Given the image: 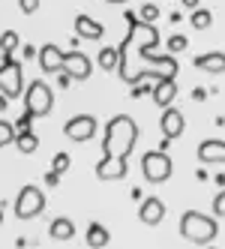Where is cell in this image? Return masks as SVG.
<instances>
[{
    "instance_id": "9a60e30c",
    "label": "cell",
    "mask_w": 225,
    "mask_h": 249,
    "mask_svg": "<svg viewBox=\"0 0 225 249\" xmlns=\"http://www.w3.org/2000/svg\"><path fill=\"white\" fill-rule=\"evenodd\" d=\"M198 159H201V162H213V165H219L222 159H225V141H222V138L201 141V144H198Z\"/></svg>"
},
{
    "instance_id": "f1b7e54d",
    "label": "cell",
    "mask_w": 225,
    "mask_h": 249,
    "mask_svg": "<svg viewBox=\"0 0 225 249\" xmlns=\"http://www.w3.org/2000/svg\"><path fill=\"white\" fill-rule=\"evenodd\" d=\"M213 213H216V219H222V213H225V192H216V198H213Z\"/></svg>"
},
{
    "instance_id": "5b68a950",
    "label": "cell",
    "mask_w": 225,
    "mask_h": 249,
    "mask_svg": "<svg viewBox=\"0 0 225 249\" xmlns=\"http://www.w3.org/2000/svg\"><path fill=\"white\" fill-rule=\"evenodd\" d=\"M45 210V192L39 186H21L18 195H15V216L18 219H33V216H39V213Z\"/></svg>"
},
{
    "instance_id": "ac0fdd59",
    "label": "cell",
    "mask_w": 225,
    "mask_h": 249,
    "mask_svg": "<svg viewBox=\"0 0 225 249\" xmlns=\"http://www.w3.org/2000/svg\"><path fill=\"white\" fill-rule=\"evenodd\" d=\"M51 237L54 240H72L75 237V222L69 216H57L54 222H51Z\"/></svg>"
},
{
    "instance_id": "44dd1931",
    "label": "cell",
    "mask_w": 225,
    "mask_h": 249,
    "mask_svg": "<svg viewBox=\"0 0 225 249\" xmlns=\"http://www.w3.org/2000/svg\"><path fill=\"white\" fill-rule=\"evenodd\" d=\"M159 15H162V9H159L156 3H141V6H138V15H135V18L144 21V24H153Z\"/></svg>"
},
{
    "instance_id": "7a4b0ae2",
    "label": "cell",
    "mask_w": 225,
    "mask_h": 249,
    "mask_svg": "<svg viewBox=\"0 0 225 249\" xmlns=\"http://www.w3.org/2000/svg\"><path fill=\"white\" fill-rule=\"evenodd\" d=\"M138 141V123L129 114H114L105 123V138H102V162L96 165L99 180H123L126 177V159Z\"/></svg>"
},
{
    "instance_id": "74e56055",
    "label": "cell",
    "mask_w": 225,
    "mask_h": 249,
    "mask_svg": "<svg viewBox=\"0 0 225 249\" xmlns=\"http://www.w3.org/2000/svg\"><path fill=\"white\" fill-rule=\"evenodd\" d=\"M207 249H216V246H207Z\"/></svg>"
},
{
    "instance_id": "2e32d148",
    "label": "cell",
    "mask_w": 225,
    "mask_h": 249,
    "mask_svg": "<svg viewBox=\"0 0 225 249\" xmlns=\"http://www.w3.org/2000/svg\"><path fill=\"white\" fill-rule=\"evenodd\" d=\"M195 66L204 69V72L222 75V72H225V57H222V51H207V54H198V57H195Z\"/></svg>"
},
{
    "instance_id": "cb8c5ba5",
    "label": "cell",
    "mask_w": 225,
    "mask_h": 249,
    "mask_svg": "<svg viewBox=\"0 0 225 249\" xmlns=\"http://www.w3.org/2000/svg\"><path fill=\"white\" fill-rule=\"evenodd\" d=\"M165 48H168V54H171V57H174V54H183V51L189 48V39L183 36V33H174V36H168Z\"/></svg>"
},
{
    "instance_id": "603a6c76",
    "label": "cell",
    "mask_w": 225,
    "mask_h": 249,
    "mask_svg": "<svg viewBox=\"0 0 225 249\" xmlns=\"http://www.w3.org/2000/svg\"><path fill=\"white\" fill-rule=\"evenodd\" d=\"M15 48H18V33L15 30L0 33V54H15Z\"/></svg>"
},
{
    "instance_id": "7402d4cb",
    "label": "cell",
    "mask_w": 225,
    "mask_h": 249,
    "mask_svg": "<svg viewBox=\"0 0 225 249\" xmlns=\"http://www.w3.org/2000/svg\"><path fill=\"white\" fill-rule=\"evenodd\" d=\"M12 144L18 147L21 153H33V150L39 147V138L33 135V132H24V135H15V141H12Z\"/></svg>"
},
{
    "instance_id": "e575fe53",
    "label": "cell",
    "mask_w": 225,
    "mask_h": 249,
    "mask_svg": "<svg viewBox=\"0 0 225 249\" xmlns=\"http://www.w3.org/2000/svg\"><path fill=\"white\" fill-rule=\"evenodd\" d=\"M6 105H9V99H6L3 93H0V111H6Z\"/></svg>"
},
{
    "instance_id": "3957f363",
    "label": "cell",
    "mask_w": 225,
    "mask_h": 249,
    "mask_svg": "<svg viewBox=\"0 0 225 249\" xmlns=\"http://www.w3.org/2000/svg\"><path fill=\"white\" fill-rule=\"evenodd\" d=\"M219 234V219L207 216L201 210H186L180 216V237L189 240V243H198V246H207L213 237Z\"/></svg>"
},
{
    "instance_id": "ba28073f",
    "label": "cell",
    "mask_w": 225,
    "mask_h": 249,
    "mask_svg": "<svg viewBox=\"0 0 225 249\" xmlns=\"http://www.w3.org/2000/svg\"><path fill=\"white\" fill-rule=\"evenodd\" d=\"M96 129H99V123H96L93 114H75V117H69L63 123V135L69 141H78V144L81 141H90L96 135Z\"/></svg>"
},
{
    "instance_id": "30bf717a",
    "label": "cell",
    "mask_w": 225,
    "mask_h": 249,
    "mask_svg": "<svg viewBox=\"0 0 225 249\" xmlns=\"http://www.w3.org/2000/svg\"><path fill=\"white\" fill-rule=\"evenodd\" d=\"M159 129H162V138L165 141H174L186 132V117L180 108H174V105H168V108H162V120H159Z\"/></svg>"
},
{
    "instance_id": "4316f807",
    "label": "cell",
    "mask_w": 225,
    "mask_h": 249,
    "mask_svg": "<svg viewBox=\"0 0 225 249\" xmlns=\"http://www.w3.org/2000/svg\"><path fill=\"white\" fill-rule=\"evenodd\" d=\"M30 123H33V117H30V114L24 111V114H21L18 120L12 123V132H15V135H24V132H33V129H30Z\"/></svg>"
},
{
    "instance_id": "1f68e13d",
    "label": "cell",
    "mask_w": 225,
    "mask_h": 249,
    "mask_svg": "<svg viewBox=\"0 0 225 249\" xmlns=\"http://www.w3.org/2000/svg\"><path fill=\"white\" fill-rule=\"evenodd\" d=\"M57 84H60V87H63V90H66V87H69V84H72V78H69L66 72H60V78H57Z\"/></svg>"
},
{
    "instance_id": "d6986e66",
    "label": "cell",
    "mask_w": 225,
    "mask_h": 249,
    "mask_svg": "<svg viewBox=\"0 0 225 249\" xmlns=\"http://www.w3.org/2000/svg\"><path fill=\"white\" fill-rule=\"evenodd\" d=\"M189 24H192L195 30H210L213 27V12L210 9H192V15H189Z\"/></svg>"
},
{
    "instance_id": "d4e9b609",
    "label": "cell",
    "mask_w": 225,
    "mask_h": 249,
    "mask_svg": "<svg viewBox=\"0 0 225 249\" xmlns=\"http://www.w3.org/2000/svg\"><path fill=\"white\" fill-rule=\"evenodd\" d=\"M15 141V132H12V123L0 117V147H9Z\"/></svg>"
},
{
    "instance_id": "f546056e",
    "label": "cell",
    "mask_w": 225,
    "mask_h": 249,
    "mask_svg": "<svg viewBox=\"0 0 225 249\" xmlns=\"http://www.w3.org/2000/svg\"><path fill=\"white\" fill-rule=\"evenodd\" d=\"M132 99H138V96H147L150 93V84H144V81H138V84H132Z\"/></svg>"
},
{
    "instance_id": "5bb4252c",
    "label": "cell",
    "mask_w": 225,
    "mask_h": 249,
    "mask_svg": "<svg viewBox=\"0 0 225 249\" xmlns=\"http://www.w3.org/2000/svg\"><path fill=\"white\" fill-rule=\"evenodd\" d=\"M75 33H78V39L99 42L102 36H105V27H102L99 21H93L90 15H78V18H75Z\"/></svg>"
},
{
    "instance_id": "e0dca14e",
    "label": "cell",
    "mask_w": 225,
    "mask_h": 249,
    "mask_svg": "<svg viewBox=\"0 0 225 249\" xmlns=\"http://www.w3.org/2000/svg\"><path fill=\"white\" fill-rule=\"evenodd\" d=\"M108 240H111V234H108V228L102 222H90L87 225V246L90 249H105Z\"/></svg>"
},
{
    "instance_id": "7c38bea8",
    "label": "cell",
    "mask_w": 225,
    "mask_h": 249,
    "mask_svg": "<svg viewBox=\"0 0 225 249\" xmlns=\"http://www.w3.org/2000/svg\"><path fill=\"white\" fill-rule=\"evenodd\" d=\"M36 57H39V66H42V72H60L63 69V48L54 45V42H45L39 51H36Z\"/></svg>"
},
{
    "instance_id": "277c9868",
    "label": "cell",
    "mask_w": 225,
    "mask_h": 249,
    "mask_svg": "<svg viewBox=\"0 0 225 249\" xmlns=\"http://www.w3.org/2000/svg\"><path fill=\"white\" fill-rule=\"evenodd\" d=\"M54 108V90L45 81H33L24 93V111L30 117H48Z\"/></svg>"
},
{
    "instance_id": "8992f818",
    "label": "cell",
    "mask_w": 225,
    "mask_h": 249,
    "mask_svg": "<svg viewBox=\"0 0 225 249\" xmlns=\"http://www.w3.org/2000/svg\"><path fill=\"white\" fill-rule=\"evenodd\" d=\"M171 171H174V162H171V156L165 150H150L141 156V174L150 183H165Z\"/></svg>"
},
{
    "instance_id": "9c48e42d",
    "label": "cell",
    "mask_w": 225,
    "mask_h": 249,
    "mask_svg": "<svg viewBox=\"0 0 225 249\" xmlns=\"http://www.w3.org/2000/svg\"><path fill=\"white\" fill-rule=\"evenodd\" d=\"M72 81H87L93 75V63L87 54H81V51H63V69Z\"/></svg>"
},
{
    "instance_id": "8d00e7d4",
    "label": "cell",
    "mask_w": 225,
    "mask_h": 249,
    "mask_svg": "<svg viewBox=\"0 0 225 249\" xmlns=\"http://www.w3.org/2000/svg\"><path fill=\"white\" fill-rule=\"evenodd\" d=\"M0 225H3V207H0Z\"/></svg>"
},
{
    "instance_id": "ffe728a7",
    "label": "cell",
    "mask_w": 225,
    "mask_h": 249,
    "mask_svg": "<svg viewBox=\"0 0 225 249\" xmlns=\"http://www.w3.org/2000/svg\"><path fill=\"white\" fill-rule=\"evenodd\" d=\"M96 60H99V66L105 69V72H114V69H117V48L114 45H105V48L99 51Z\"/></svg>"
},
{
    "instance_id": "d590c367",
    "label": "cell",
    "mask_w": 225,
    "mask_h": 249,
    "mask_svg": "<svg viewBox=\"0 0 225 249\" xmlns=\"http://www.w3.org/2000/svg\"><path fill=\"white\" fill-rule=\"evenodd\" d=\"M105 3H129V0H105Z\"/></svg>"
},
{
    "instance_id": "83f0119b",
    "label": "cell",
    "mask_w": 225,
    "mask_h": 249,
    "mask_svg": "<svg viewBox=\"0 0 225 249\" xmlns=\"http://www.w3.org/2000/svg\"><path fill=\"white\" fill-rule=\"evenodd\" d=\"M18 9L24 12V15H33L39 9V0H18Z\"/></svg>"
},
{
    "instance_id": "4fadbf2b",
    "label": "cell",
    "mask_w": 225,
    "mask_h": 249,
    "mask_svg": "<svg viewBox=\"0 0 225 249\" xmlns=\"http://www.w3.org/2000/svg\"><path fill=\"white\" fill-rule=\"evenodd\" d=\"M150 96H153V102H156L159 108H168V105L177 99V81H174V78H162V81H156V84L150 87Z\"/></svg>"
},
{
    "instance_id": "8fae6325",
    "label": "cell",
    "mask_w": 225,
    "mask_h": 249,
    "mask_svg": "<svg viewBox=\"0 0 225 249\" xmlns=\"http://www.w3.org/2000/svg\"><path fill=\"white\" fill-rule=\"evenodd\" d=\"M138 219H141L144 225H159L165 219V204H162V198H156V195L141 198V204H138Z\"/></svg>"
},
{
    "instance_id": "4dcf8cb0",
    "label": "cell",
    "mask_w": 225,
    "mask_h": 249,
    "mask_svg": "<svg viewBox=\"0 0 225 249\" xmlns=\"http://www.w3.org/2000/svg\"><path fill=\"white\" fill-rule=\"evenodd\" d=\"M45 183H48V186H57V183H60V174H57V171H48V174H45Z\"/></svg>"
},
{
    "instance_id": "836d02e7",
    "label": "cell",
    "mask_w": 225,
    "mask_h": 249,
    "mask_svg": "<svg viewBox=\"0 0 225 249\" xmlns=\"http://www.w3.org/2000/svg\"><path fill=\"white\" fill-rule=\"evenodd\" d=\"M24 57H36V48H33V45H24Z\"/></svg>"
},
{
    "instance_id": "484cf974",
    "label": "cell",
    "mask_w": 225,
    "mask_h": 249,
    "mask_svg": "<svg viewBox=\"0 0 225 249\" xmlns=\"http://www.w3.org/2000/svg\"><path fill=\"white\" fill-rule=\"evenodd\" d=\"M69 165H72V159H69V153H66V150H60V153L54 156V165H51V171L66 174V171H69Z\"/></svg>"
},
{
    "instance_id": "6da1fadb",
    "label": "cell",
    "mask_w": 225,
    "mask_h": 249,
    "mask_svg": "<svg viewBox=\"0 0 225 249\" xmlns=\"http://www.w3.org/2000/svg\"><path fill=\"white\" fill-rule=\"evenodd\" d=\"M126 36L117 45V75H123L126 69L141 60V63H153V69H159L165 78H177V60L171 54H156L159 45V30L153 24H144L135 18V12H126Z\"/></svg>"
},
{
    "instance_id": "52a82bcc",
    "label": "cell",
    "mask_w": 225,
    "mask_h": 249,
    "mask_svg": "<svg viewBox=\"0 0 225 249\" xmlns=\"http://www.w3.org/2000/svg\"><path fill=\"white\" fill-rule=\"evenodd\" d=\"M0 93L6 99H18L24 93V69L18 60L0 63Z\"/></svg>"
},
{
    "instance_id": "d6a6232c",
    "label": "cell",
    "mask_w": 225,
    "mask_h": 249,
    "mask_svg": "<svg viewBox=\"0 0 225 249\" xmlns=\"http://www.w3.org/2000/svg\"><path fill=\"white\" fill-rule=\"evenodd\" d=\"M180 3H183L189 12H192V9H198V0H180Z\"/></svg>"
}]
</instances>
